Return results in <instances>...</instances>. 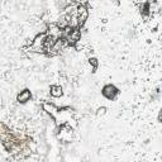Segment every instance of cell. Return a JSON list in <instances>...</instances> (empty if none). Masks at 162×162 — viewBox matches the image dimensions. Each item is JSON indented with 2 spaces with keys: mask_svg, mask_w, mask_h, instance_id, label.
Masks as SVG:
<instances>
[{
  "mask_svg": "<svg viewBox=\"0 0 162 162\" xmlns=\"http://www.w3.org/2000/svg\"><path fill=\"white\" fill-rule=\"evenodd\" d=\"M47 34L48 36H52L55 38H61L63 34V29H61L57 25V23H51L47 25Z\"/></svg>",
  "mask_w": 162,
  "mask_h": 162,
  "instance_id": "1",
  "label": "cell"
},
{
  "mask_svg": "<svg viewBox=\"0 0 162 162\" xmlns=\"http://www.w3.org/2000/svg\"><path fill=\"white\" fill-rule=\"evenodd\" d=\"M66 39L69 42V45L76 46V43L81 41V31L79 28H72V31L70 32V34L66 37Z\"/></svg>",
  "mask_w": 162,
  "mask_h": 162,
  "instance_id": "2",
  "label": "cell"
},
{
  "mask_svg": "<svg viewBox=\"0 0 162 162\" xmlns=\"http://www.w3.org/2000/svg\"><path fill=\"white\" fill-rule=\"evenodd\" d=\"M118 94H119V90L114 86V85H112V84H108V85H105V86L103 88V95L105 98L110 99V100H114Z\"/></svg>",
  "mask_w": 162,
  "mask_h": 162,
  "instance_id": "3",
  "label": "cell"
},
{
  "mask_svg": "<svg viewBox=\"0 0 162 162\" xmlns=\"http://www.w3.org/2000/svg\"><path fill=\"white\" fill-rule=\"evenodd\" d=\"M89 18V12L85 5H79L77 6V19H79V27H82L85 22Z\"/></svg>",
  "mask_w": 162,
  "mask_h": 162,
  "instance_id": "4",
  "label": "cell"
},
{
  "mask_svg": "<svg viewBox=\"0 0 162 162\" xmlns=\"http://www.w3.org/2000/svg\"><path fill=\"white\" fill-rule=\"evenodd\" d=\"M31 98H32V92L28 89H25V90H23V91H20L18 94V96H16V101L24 104V103H27V101H29Z\"/></svg>",
  "mask_w": 162,
  "mask_h": 162,
  "instance_id": "5",
  "label": "cell"
},
{
  "mask_svg": "<svg viewBox=\"0 0 162 162\" xmlns=\"http://www.w3.org/2000/svg\"><path fill=\"white\" fill-rule=\"evenodd\" d=\"M62 94H63V90L59 85H52V86H51V95H52L53 98L62 96Z\"/></svg>",
  "mask_w": 162,
  "mask_h": 162,
  "instance_id": "6",
  "label": "cell"
},
{
  "mask_svg": "<svg viewBox=\"0 0 162 162\" xmlns=\"http://www.w3.org/2000/svg\"><path fill=\"white\" fill-rule=\"evenodd\" d=\"M43 108H45V110H47L48 113H55V112H57V109H56L53 105L48 104V103H46V104L43 105Z\"/></svg>",
  "mask_w": 162,
  "mask_h": 162,
  "instance_id": "7",
  "label": "cell"
},
{
  "mask_svg": "<svg viewBox=\"0 0 162 162\" xmlns=\"http://www.w3.org/2000/svg\"><path fill=\"white\" fill-rule=\"evenodd\" d=\"M105 113H106V108H105V106H101V108H99V109H98L96 115H99V117H100V115H104Z\"/></svg>",
  "mask_w": 162,
  "mask_h": 162,
  "instance_id": "8",
  "label": "cell"
},
{
  "mask_svg": "<svg viewBox=\"0 0 162 162\" xmlns=\"http://www.w3.org/2000/svg\"><path fill=\"white\" fill-rule=\"evenodd\" d=\"M89 62H90V65L94 66V70H95L96 67H98V59H96V58H90V59H89Z\"/></svg>",
  "mask_w": 162,
  "mask_h": 162,
  "instance_id": "9",
  "label": "cell"
},
{
  "mask_svg": "<svg viewBox=\"0 0 162 162\" xmlns=\"http://www.w3.org/2000/svg\"><path fill=\"white\" fill-rule=\"evenodd\" d=\"M158 122L162 123V109L160 110V113H158Z\"/></svg>",
  "mask_w": 162,
  "mask_h": 162,
  "instance_id": "10",
  "label": "cell"
},
{
  "mask_svg": "<svg viewBox=\"0 0 162 162\" xmlns=\"http://www.w3.org/2000/svg\"><path fill=\"white\" fill-rule=\"evenodd\" d=\"M113 2H114L115 5H119V2H118V0H113Z\"/></svg>",
  "mask_w": 162,
  "mask_h": 162,
  "instance_id": "11",
  "label": "cell"
}]
</instances>
